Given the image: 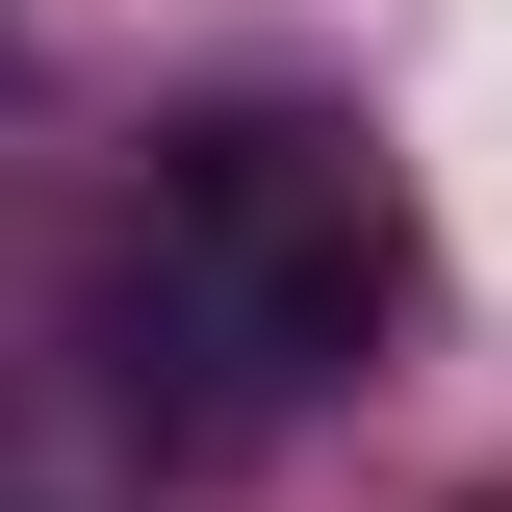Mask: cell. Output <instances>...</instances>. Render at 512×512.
Instances as JSON below:
<instances>
[{
    "mask_svg": "<svg viewBox=\"0 0 512 512\" xmlns=\"http://www.w3.org/2000/svg\"><path fill=\"white\" fill-rule=\"evenodd\" d=\"M410 308V205H384V154L333 103H205L180 154H154V256L103 282V333L154 359H231V410H282V384H333L359 333Z\"/></svg>",
    "mask_w": 512,
    "mask_h": 512,
    "instance_id": "obj_1",
    "label": "cell"
}]
</instances>
